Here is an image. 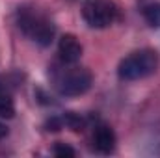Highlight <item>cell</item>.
<instances>
[{"mask_svg":"<svg viewBox=\"0 0 160 158\" xmlns=\"http://www.w3.org/2000/svg\"><path fill=\"white\" fill-rule=\"evenodd\" d=\"M15 19H17L19 30L28 39H32L41 47H48L52 43L54 36H56V28L50 22V19H47L41 11L28 7V6H22L17 9Z\"/></svg>","mask_w":160,"mask_h":158,"instance_id":"6da1fadb","label":"cell"},{"mask_svg":"<svg viewBox=\"0 0 160 158\" xmlns=\"http://www.w3.org/2000/svg\"><path fill=\"white\" fill-rule=\"evenodd\" d=\"M93 84V77L88 69L77 67L75 63H62L60 69L52 71V86L62 97L84 95Z\"/></svg>","mask_w":160,"mask_h":158,"instance_id":"7a4b0ae2","label":"cell"},{"mask_svg":"<svg viewBox=\"0 0 160 158\" xmlns=\"http://www.w3.org/2000/svg\"><path fill=\"white\" fill-rule=\"evenodd\" d=\"M160 63V56L153 48H142L136 52H130L127 58H123L118 67V75L121 80H140L151 77Z\"/></svg>","mask_w":160,"mask_h":158,"instance_id":"3957f363","label":"cell"},{"mask_svg":"<svg viewBox=\"0 0 160 158\" xmlns=\"http://www.w3.org/2000/svg\"><path fill=\"white\" fill-rule=\"evenodd\" d=\"M84 21L95 30H102L114 24L118 19V7L110 0H86L82 7Z\"/></svg>","mask_w":160,"mask_h":158,"instance_id":"277c9868","label":"cell"},{"mask_svg":"<svg viewBox=\"0 0 160 158\" xmlns=\"http://www.w3.org/2000/svg\"><path fill=\"white\" fill-rule=\"evenodd\" d=\"M93 145L101 155H110L116 149V132L112 126L99 123L93 130Z\"/></svg>","mask_w":160,"mask_h":158,"instance_id":"5b68a950","label":"cell"},{"mask_svg":"<svg viewBox=\"0 0 160 158\" xmlns=\"http://www.w3.org/2000/svg\"><path fill=\"white\" fill-rule=\"evenodd\" d=\"M58 54H60V62L62 63H77L82 58V45L78 39L71 34H65L60 37L58 43Z\"/></svg>","mask_w":160,"mask_h":158,"instance_id":"8992f818","label":"cell"},{"mask_svg":"<svg viewBox=\"0 0 160 158\" xmlns=\"http://www.w3.org/2000/svg\"><path fill=\"white\" fill-rule=\"evenodd\" d=\"M15 116V104L11 99V93L8 91V87L0 86V117L11 119Z\"/></svg>","mask_w":160,"mask_h":158,"instance_id":"52a82bcc","label":"cell"},{"mask_svg":"<svg viewBox=\"0 0 160 158\" xmlns=\"http://www.w3.org/2000/svg\"><path fill=\"white\" fill-rule=\"evenodd\" d=\"M143 17L147 21L149 26L153 28H158L160 26V2H155V4H149L143 7Z\"/></svg>","mask_w":160,"mask_h":158,"instance_id":"ba28073f","label":"cell"},{"mask_svg":"<svg viewBox=\"0 0 160 158\" xmlns=\"http://www.w3.org/2000/svg\"><path fill=\"white\" fill-rule=\"evenodd\" d=\"M62 121H63V125L65 126H69L71 130H82V126H84V119L80 117L78 114H75V112H67L63 117H62Z\"/></svg>","mask_w":160,"mask_h":158,"instance_id":"9c48e42d","label":"cell"},{"mask_svg":"<svg viewBox=\"0 0 160 158\" xmlns=\"http://www.w3.org/2000/svg\"><path fill=\"white\" fill-rule=\"evenodd\" d=\"M52 153L56 155V156H60V158H65V156H69V158H73L77 153H75V149L73 147H69V145H65V143H56L54 145V149H52Z\"/></svg>","mask_w":160,"mask_h":158,"instance_id":"30bf717a","label":"cell"},{"mask_svg":"<svg viewBox=\"0 0 160 158\" xmlns=\"http://www.w3.org/2000/svg\"><path fill=\"white\" fill-rule=\"evenodd\" d=\"M6 136H8V128H6V125H2V123H0V140H2V138H6Z\"/></svg>","mask_w":160,"mask_h":158,"instance_id":"8fae6325","label":"cell"}]
</instances>
